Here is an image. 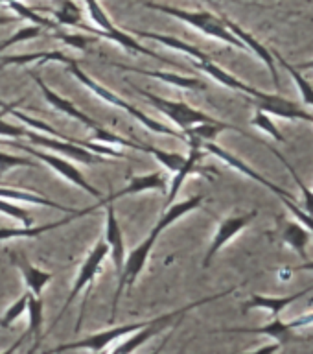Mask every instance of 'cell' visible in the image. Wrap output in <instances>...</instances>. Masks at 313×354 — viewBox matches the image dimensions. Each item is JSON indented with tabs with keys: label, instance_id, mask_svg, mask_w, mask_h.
Masks as SVG:
<instances>
[{
	"label": "cell",
	"instance_id": "6da1fadb",
	"mask_svg": "<svg viewBox=\"0 0 313 354\" xmlns=\"http://www.w3.org/2000/svg\"><path fill=\"white\" fill-rule=\"evenodd\" d=\"M234 290H236V288H229V290H225L223 293H216V295H210V297L199 299V301H193V303L187 304V306H182V308L173 310V312H168V314H162L159 315V317H155V319L149 321L148 326H144V328H140V330L133 332V334L126 336V339H124L120 345H116L109 354H133L137 348L142 347L144 343L148 342V339L155 337L157 334L166 330V328H173V326L179 325V323L182 321L181 317H184L190 310L198 308V306H203V304L212 303V301H218V299L225 297V295H231Z\"/></svg>",
	"mask_w": 313,
	"mask_h": 354
},
{
	"label": "cell",
	"instance_id": "7a4b0ae2",
	"mask_svg": "<svg viewBox=\"0 0 313 354\" xmlns=\"http://www.w3.org/2000/svg\"><path fill=\"white\" fill-rule=\"evenodd\" d=\"M146 8L155 11H160V13H164V15H171L179 19V21L187 22L190 26H193L199 32H203L205 35H209V37L220 39L223 43L231 44V46H236L240 50H247L245 48V44L236 37V35H232L229 32V28L223 24L221 21V17L212 15L210 11H187V10H179V8H173V6H164V4H155V2H144Z\"/></svg>",
	"mask_w": 313,
	"mask_h": 354
},
{
	"label": "cell",
	"instance_id": "3957f363",
	"mask_svg": "<svg viewBox=\"0 0 313 354\" xmlns=\"http://www.w3.org/2000/svg\"><path fill=\"white\" fill-rule=\"evenodd\" d=\"M68 71H70V74H74V77H77L79 82L85 85L87 88H91L98 98H102L105 102V104H111L115 105V107H120V109H124L126 113H129L131 116H135L140 124H142L144 127H148L149 131L153 133H162V135H168V137H173V138H179V140H187V137H184V133L182 131H176V129H171V127L164 126L162 122L155 120V118H149L146 113H142L140 109H137L135 105L127 104L126 100H122L118 94H115L113 91H109L107 87H104V85H99L96 80H93V77L88 76V74H85V72L79 68V65L77 63H74V65H68Z\"/></svg>",
	"mask_w": 313,
	"mask_h": 354
},
{
	"label": "cell",
	"instance_id": "277c9868",
	"mask_svg": "<svg viewBox=\"0 0 313 354\" xmlns=\"http://www.w3.org/2000/svg\"><path fill=\"white\" fill-rule=\"evenodd\" d=\"M127 85L135 88V93L140 94L142 98L148 100L149 104L153 105L159 113L168 116V118L179 127V131L184 133L188 127L196 126V124H212V122H218V118H212V116L205 115L203 111L193 109V107H190V105L184 104V102H173V100H166L162 98V96L148 93V91L137 87V85L133 82H129V80H127Z\"/></svg>",
	"mask_w": 313,
	"mask_h": 354
},
{
	"label": "cell",
	"instance_id": "5b68a950",
	"mask_svg": "<svg viewBox=\"0 0 313 354\" xmlns=\"http://www.w3.org/2000/svg\"><path fill=\"white\" fill-rule=\"evenodd\" d=\"M313 325V310L306 312V314L298 315L292 321H282L281 317L267 323L264 326H231V328H216L212 334H262L271 339H276L278 343L282 342H293L295 337V330L298 328H306V326Z\"/></svg>",
	"mask_w": 313,
	"mask_h": 354
},
{
	"label": "cell",
	"instance_id": "8992f818",
	"mask_svg": "<svg viewBox=\"0 0 313 354\" xmlns=\"http://www.w3.org/2000/svg\"><path fill=\"white\" fill-rule=\"evenodd\" d=\"M157 234L153 231L149 232V236L144 240L138 248H135L131 253L126 257V262H124V270H122L120 277H118V286H116L115 292V301H113V312H111V321L115 319L116 310H118V301H120V295L124 290L131 292V288L135 286V282L140 277V273L144 271V266L148 264L149 254H151V249H153L155 242H157Z\"/></svg>",
	"mask_w": 313,
	"mask_h": 354
},
{
	"label": "cell",
	"instance_id": "52a82bcc",
	"mask_svg": "<svg viewBox=\"0 0 313 354\" xmlns=\"http://www.w3.org/2000/svg\"><path fill=\"white\" fill-rule=\"evenodd\" d=\"M4 144L13 146V148L22 149V151H26L28 155H32V157H35V159L41 160V162H46V165H48L55 174H59L61 177H65L66 181L72 183V185H76L77 188H82V190H85L87 194H91V196L98 199V201L99 199H104V194L99 192L96 187H93V185L87 181V177L83 176L82 171L77 170L76 166L72 165V162H68L66 159H61V157H57V155H50L46 153V151H41V149L33 148V146H26V144H21V142H6L4 140Z\"/></svg>",
	"mask_w": 313,
	"mask_h": 354
},
{
	"label": "cell",
	"instance_id": "ba28073f",
	"mask_svg": "<svg viewBox=\"0 0 313 354\" xmlns=\"http://www.w3.org/2000/svg\"><path fill=\"white\" fill-rule=\"evenodd\" d=\"M107 254H109V245H107V242H105V240H99V242L94 245L93 251L87 254L85 262L82 264V270H79V273H77L76 281H74V286H72L70 293H68V297H66V301H65V304H63V308H61L59 315L55 317L52 328H54V326L61 321V317L66 314V310H68V306L74 303V299H76L77 295H79V293L85 290V288H88L91 284H93V281L96 279V275H98L99 268H102V264H104V260Z\"/></svg>",
	"mask_w": 313,
	"mask_h": 354
},
{
	"label": "cell",
	"instance_id": "9c48e42d",
	"mask_svg": "<svg viewBox=\"0 0 313 354\" xmlns=\"http://www.w3.org/2000/svg\"><path fill=\"white\" fill-rule=\"evenodd\" d=\"M258 214V210H249L245 214H240V216H231V218H225V220L221 221L220 227H218V231H216L214 238H212V243H210L209 251L205 254L203 259V268L207 270L210 266V262L214 260V257L220 253L223 245L231 242L232 238L238 236L240 232L245 229V227L251 225V221L256 218Z\"/></svg>",
	"mask_w": 313,
	"mask_h": 354
},
{
	"label": "cell",
	"instance_id": "30bf717a",
	"mask_svg": "<svg viewBox=\"0 0 313 354\" xmlns=\"http://www.w3.org/2000/svg\"><path fill=\"white\" fill-rule=\"evenodd\" d=\"M201 148L207 149L209 153L216 155V157L223 160V162H225L227 166H231V168H234V170L240 171V174H243V176L249 177V179H253V181H256V183H258V185H262V187L269 188L271 192H275L276 196H278V198H281V199L287 198V199H293V201H295V198H293V194L286 192L284 188H281V187H278V185H275V183H271L269 179H265V177L262 176V174H258V171H256V170H253V168H251V166H249L247 162H243L242 159H238L236 155L229 153L227 149L220 148V146L212 142V140H210V142H203V144H201Z\"/></svg>",
	"mask_w": 313,
	"mask_h": 354
},
{
	"label": "cell",
	"instance_id": "8fae6325",
	"mask_svg": "<svg viewBox=\"0 0 313 354\" xmlns=\"http://www.w3.org/2000/svg\"><path fill=\"white\" fill-rule=\"evenodd\" d=\"M310 292H313V284L308 288H304L301 292L290 293V295H262V293H253L251 297L242 304V314H247L251 310H265L275 317H281V314L284 310L293 304L295 301H298L304 295H308Z\"/></svg>",
	"mask_w": 313,
	"mask_h": 354
},
{
	"label": "cell",
	"instance_id": "7c38bea8",
	"mask_svg": "<svg viewBox=\"0 0 313 354\" xmlns=\"http://www.w3.org/2000/svg\"><path fill=\"white\" fill-rule=\"evenodd\" d=\"M24 137H28L32 142L39 144V146H43V148L54 149V151H61V153L68 155L72 159H76L77 162H85V165H102L104 160L107 162L105 157L93 153V151H88V149L77 146V144H70L66 142V140H59V138L44 137V135H39V133H35L33 129L32 131L26 129Z\"/></svg>",
	"mask_w": 313,
	"mask_h": 354
},
{
	"label": "cell",
	"instance_id": "4fadbf2b",
	"mask_svg": "<svg viewBox=\"0 0 313 354\" xmlns=\"http://www.w3.org/2000/svg\"><path fill=\"white\" fill-rule=\"evenodd\" d=\"M254 105L256 109L265 111L267 115L281 116V118H290V120H304L308 124H313V115L304 111L297 102H292V100L282 98L278 94H267L265 93L264 98L254 100Z\"/></svg>",
	"mask_w": 313,
	"mask_h": 354
},
{
	"label": "cell",
	"instance_id": "5bb4252c",
	"mask_svg": "<svg viewBox=\"0 0 313 354\" xmlns=\"http://www.w3.org/2000/svg\"><path fill=\"white\" fill-rule=\"evenodd\" d=\"M107 207V214H105V242L109 245V254L115 264L116 277H120L124 270V262H126V243H124V232H122L120 221L116 218L115 207L111 203Z\"/></svg>",
	"mask_w": 313,
	"mask_h": 354
},
{
	"label": "cell",
	"instance_id": "9a60e30c",
	"mask_svg": "<svg viewBox=\"0 0 313 354\" xmlns=\"http://www.w3.org/2000/svg\"><path fill=\"white\" fill-rule=\"evenodd\" d=\"M221 21H223V24H225L227 28H229V32L232 33V35H236L240 41H242L243 44H245V48L247 50H253L254 54L258 55L260 59L264 61L265 66L269 68L271 72V77H273V82H275V87L281 88V76H278V71H276V65H275V55H273V52L271 50H267V46L265 44H262L256 37H253L251 33L245 32L242 26H238L236 22L231 21L229 17L221 15Z\"/></svg>",
	"mask_w": 313,
	"mask_h": 354
},
{
	"label": "cell",
	"instance_id": "2e32d148",
	"mask_svg": "<svg viewBox=\"0 0 313 354\" xmlns=\"http://www.w3.org/2000/svg\"><path fill=\"white\" fill-rule=\"evenodd\" d=\"M102 207V203H96L93 207H87L85 210H77L76 214H68L66 218L59 221H54V223H44V225H32V227H21V229H15V227H4L0 225V242L2 240H11V238H35V236H41L43 232H48V231H54V229H59V227H65L68 225L70 221H74L76 218L79 216H85V214H91L94 210Z\"/></svg>",
	"mask_w": 313,
	"mask_h": 354
},
{
	"label": "cell",
	"instance_id": "e0dca14e",
	"mask_svg": "<svg viewBox=\"0 0 313 354\" xmlns=\"http://www.w3.org/2000/svg\"><path fill=\"white\" fill-rule=\"evenodd\" d=\"M33 80L37 82L39 88H41V93H43V96L46 98V102H48L52 107H54L55 111H59V113H65V115L72 116V118H76L77 122H82L83 126L87 127V129H91V131H96L98 127H102L98 124V122H94L93 118H88L83 111H79L76 107V105L72 104L70 100L63 98V96H59V94L55 93V91H52V88L46 85V83L43 82V77L37 76V74H33Z\"/></svg>",
	"mask_w": 313,
	"mask_h": 354
},
{
	"label": "cell",
	"instance_id": "ac0fdd59",
	"mask_svg": "<svg viewBox=\"0 0 313 354\" xmlns=\"http://www.w3.org/2000/svg\"><path fill=\"white\" fill-rule=\"evenodd\" d=\"M146 190H164L166 192V181L160 171H151V174H146V176H137L131 177V181L127 187H124L118 192L109 194L107 198L99 199L102 207H105L107 203H113L116 199L127 198V196H135V194L146 192Z\"/></svg>",
	"mask_w": 313,
	"mask_h": 354
},
{
	"label": "cell",
	"instance_id": "d6986e66",
	"mask_svg": "<svg viewBox=\"0 0 313 354\" xmlns=\"http://www.w3.org/2000/svg\"><path fill=\"white\" fill-rule=\"evenodd\" d=\"M11 262L15 264V268H19V271L22 273V279H24V284H26L28 292H32L33 295H39L43 293L44 286L52 281V273L50 271H43L35 268L33 264H30V260L24 257V254H10Z\"/></svg>",
	"mask_w": 313,
	"mask_h": 354
},
{
	"label": "cell",
	"instance_id": "ffe728a7",
	"mask_svg": "<svg viewBox=\"0 0 313 354\" xmlns=\"http://www.w3.org/2000/svg\"><path fill=\"white\" fill-rule=\"evenodd\" d=\"M196 66H198L199 71H203L205 74H209L210 77H214L218 83H221V85H225V87L232 88V91H238V93L247 94V96H251V98H254V100H260L265 96V93H262V91H258V88L251 87V85H247V83L240 82L238 77H234L232 74H229L227 71H223L221 66L216 65L214 61H203V63H198Z\"/></svg>",
	"mask_w": 313,
	"mask_h": 354
},
{
	"label": "cell",
	"instance_id": "44dd1931",
	"mask_svg": "<svg viewBox=\"0 0 313 354\" xmlns=\"http://www.w3.org/2000/svg\"><path fill=\"white\" fill-rule=\"evenodd\" d=\"M116 68H120L124 72H135V74H142V76L157 77L160 82L171 83V85H177L179 88H187V91H207V85L205 82L198 80V77L190 76H179V74H173V72H162V71H146V68H135V66L120 65V63H111Z\"/></svg>",
	"mask_w": 313,
	"mask_h": 354
},
{
	"label": "cell",
	"instance_id": "7402d4cb",
	"mask_svg": "<svg viewBox=\"0 0 313 354\" xmlns=\"http://www.w3.org/2000/svg\"><path fill=\"white\" fill-rule=\"evenodd\" d=\"M205 201V196H193V198H188L184 199V201H179V203H173L168 205V209H166V212L162 216H160V220L157 221V225L153 227V232L157 234V236H160L162 232L168 229L170 225H173L179 218H182L184 214H188V212H192V210L199 209L201 207V203Z\"/></svg>",
	"mask_w": 313,
	"mask_h": 354
},
{
	"label": "cell",
	"instance_id": "603a6c76",
	"mask_svg": "<svg viewBox=\"0 0 313 354\" xmlns=\"http://www.w3.org/2000/svg\"><path fill=\"white\" fill-rule=\"evenodd\" d=\"M135 35L138 37H144V39H151V41H157L159 44H164L168 48H173V50H179L182 54L190 55L193 59H198V63H203V61H212L209 54H205L203 50L196 48L193 44H188L181 39L173 37V35H162V33H155V32H146V30H131Z\"/></svg>",
	"mask_w": 313,
	"mask_h": 354
},
{
	"label": "cell",
	"instance_id": "cb8c5ba5",
	"mask_svg": "<svg viewBox=\"0 0 313 354\" xmlns=\"http://www.w3.org/2000/svg\"><path fill=\"white\" fill-rule=\"evenodd\" d=\"M48 61H57V63H65V65H74L77 59L70 55L63 54L59 50H52V52H35V54H19V55H2L0 57V66L10 65H28V63H37L44 65Z\"/></svg>",
	"mask_w": 313,
	"mask_h": 354
},
{
	"label": "cell",
	"instance_id": "d4e9b609",
	"mask_svg": "<svg viewBox=\"0 0 313 354\" xmlns=\"http://www.w3.org/2000/svg\"><path fill=\"white\" fill-rule=\"evenodd\" d=\"M0 199H10V201H21V203H32L39 205V207H52L55 210H61V212H66V214H76L77 209H72V207H65V205H59L52 201L48 198H43L41 194L37 192H28V190H17V188H8L0 187Z\"/></svg>",
	"mask_w": 313,
	"mask_h": 354
},
{
	"label": "cell",
	"instance_id": "484cf974",
	"mask_svg": "<svg viewBox=\"0 0 313 354\" xmlns=\"http://www.w3.org/2000/svg\"><path fill=\"white\" fill-rule=\"evenodd\" d=\"M26 314H28V334H32L35 343L30 348V353L33 354L39 348L41 342H43V321H44V312H43V299L39 295H33L32 292H28V303H26Z\"/></svg>",
	"mask_w": 313,
	"mask_h": 354
},
{
	"label": "cell",
	"instance_id": "4316f807",
	"mask_svg": "<svg viewBox=\"0 0 313 354\" xmlns=\"http://www.w3.org/2000/svg\"><path fill=\"white\" fill-rule=\"evenodd\" d=\"M54 21L57 22V26H70V28H79V30H85V32H91L88 24H85L83 21V11L82 8L74 2V0H57V8L55 10H50Z\"/></svg>",
	"mask_w": 313,
	"mask_h": 354
},
{
	"label": "cell",
	"instance_id": "83f0119b",
	"mask_svg": "<svg viewBox=\"0 0 313 354\" xmlns=\"http://www.w3.org/2000/svg\"><path fill=\"white\" fill-rule=\"evenodd\" d=\"M201 155H203L201 153V146L193 142L190 144V155L184 159L181 168L176 171V176L171 177V185L170 188H168V194H166V207L176 201L177 194H179V190H181L182 187V183H184V179L196 170V166H198V162L201 160Z\"/></svg>",
	"mask_w": 313,
	"mask_h": 354
},
{
	"label": "cell",
	"instance_id": "f1b7e54d",
	"mask_svg": "<svg viewBox=\"0 0 313 354\" xmlns=\"http://www.w3.org/2000/svg\"><path fill=\"white\" fill-rule=\"evenodd\" d=\"M282 240H284V243L290 245L301 259L306 260V249H308V243L310 240H312V232H310V229H306L303 223H297V221H286V223L282 225Z\"/></svg>",
	"mask_w": 313,
	"mask_h": 354
},
{
	"label": "cell",
	"instance_id": "f546056e",
	"mask_svg": "<svg viewBox=\"0 0 313 354\" xmlns=\"http://www.w3.org/2000/svg\"><path fill=\"white\" fill-rule=\"evenodd\" d=\"M225 129H236V131H240L238 127L218 120V122H212V124H196V126L188 127L187 131H184V137H187L188 144L193 142V144H199V146H201L203 142H210V140H214L216 135L221 131H225Z\"/></svg>",
	"mask_w": 313,
	"mask_h": 354
},
{
	"label": "cell",
	"instance_id": "4dcf8cb0",
	"mask_svg": "<svg viewBox=\"0 0 313 354\" xmlns=\"http://www.w3.org/2000/svg\"><path fill=\"white\" fill-rule=\"evenodd\" d=\"M273 55H275L276 59L281 61V65L284 66V68H286L290 74H292L293 82H295V85H297L298 94H301V98H303L304 104L312 105L313 107V85L312 83H310L308 80H306V77L301 74V71H298V68H295L293 65H290V63H287V61L284 59L281 54H278V52H273Z\"/></svg>",
	"mask_w": 313,
	"mask_h": 354
},
{
	"label": "cell",
	"instance_id": "1f68e13d",
	"mask_svg": "<svg viewBox=\"0 0 313 354\" xmlns=\"http://www.w3.org/2000/svg\"><path fill=\"white\" fill-rule=\"evenodd\" d=\"M8 6H10L11 10L15 11L17 15L22 17V19H26V21H30L32 24H37V26H41V28H48V30H57V22L50 21L48 17L39 15L37 11L32 10V8H28L26 4H22L21 0H17V2H10Z\"/></svg>",
	"mask_w": 313,
	"mask_h": 354
},
{
	"label": "cell",
	"instance_id": "d6a6232c",
	"mask_svg": "<svg viewBox=\"0 0 313 354\" xmlns=\"http://www.w3.org/2000/svg\"><path fill=\"white\" fill-rule=\"evenodd\" d=\"M253 126L260 131L267 133L269 137H273L276 142H286V138L282 137L281 129L275 126V122L271 118V115H267L265 111L262 109H256L254 111V116H253Z\"/></svg>",
	"mask_w": 313,
	"mask_h": 354
},
{
	"label": "cell",
	"instance_id": "836d02e7",
	"mask_svg": "<svg viewBox=\"0 0 313 354\" xmlns=\"http://www.w3.org/2000/svg\"><path fill=\"white\" fill-rule=\"evenodd\" d=\"M44 35V28L37 26V24H32V26H22L19 28L10 39H6L4 43H0V54H2V50L10 48L13 44H19L22 41H30V39H37L43 37Z\"/></svg>",
	"mask_w": 313,
	"mask_h": 354
},
{
	"label": "cell",
	"instance_id": "e575fe53",
	"mask_svg": "<svg viewBox=\"0 0 313 354\" xmlns=\"http://www.w3.org/2000/svg\"><path fill=\"white\" fill-rule=\"evenodd\" d=\"M52 37L59 39V41H63L66 46L82 50V52H85V50L88 48V44H93L98 41V37L93 35V33H91V35H79V33H66V32H59V30H55V32L52 33Z\"/></svg>",
	"mask_w": 313,
	"mask_h": 354
},
{
	"label": "cell",
	"instance_id": "d590c367",
	"mask_svg": "<svg viewBox=\"0 0 313 354\" xmlns=\"http://www.w3.org/2000/svg\"><path fill=\"white\" fill-rule=\"evenodd\" d=\"M26 303H28V290L22 293L21 297L17 299L15 303H11V306L4 312V315L0 317V326L2 328H10L21 315L26 314Z\"/></svg>",
	"mask_w": 313,
	"mask_h": 354
},
{
	"label": "cell",
	"instance_id": "8d00e7d4",
	"mask_svg": "<svg viewBox=\"0 0 313 354\" xmlns=\"http://www.w3.org/2000/svg\"><path fill=\"white\" fill-rule=\"evenodd\" d=\"M0 212H4L6 216H10V218H15L17 221H21L22 227H32L35 218H33L26 209H22V207H17L8 199H0Z\"/></svg>",
	"mask_w": 313,
	"mask_h": 354
},
{
	"label": "cell",
	"instance_id": "74e56055",
	"mask_svg": "<svg viewBox=\"0 0 313 354\" xmlns=\"http://www.w3.org/2000/svg\"><path fill=\"white\" fill-rule=\"evenodd\" d=\"M151 155H153L155 159L159 160L160 165L164 166V168H168L170 171H173V174L181 168L184 159H187V157H182V155L173 153V151H164V149H159V148L151 149Z\"/></svg>",
	"mask_w": 313,
	"mask_h": 354
},
{
	"label": "cell",
	"instance_id": "f35d334b",
	"mask_svg": "<svg viewBox=\"0 0 313 354\" xmlns=\"http://www.w3.org/2000/svg\"><path fill=\"white\" fill-rule=\"evenodd\" d=\"M11 168H39L37 162H33L32 159H24V157H17V155H10L0 151V171L11 170Z\"/></svg>",
	"mask_w": 313,
	"mask_h": 354
},
{
	"label": "cell",
	"instance_id": "ab89813d",
	"mask_svg": "<svg viewBox=\"0 0 313 354\" xmlns=\"http://www.w3.org/2000/svg\"><path fill=\"white\" fill-rule=\"evenodd\" d=\"M24 133H26V129L24 127H17V126H11V124H8V122L0 120V135L2 137H24Z\"/></svg>",
	"mask_w": 313,
	"mask_h": 354
},
{
	"label": "cell",
	"instance_id": "60d3db41",
	"mask_svg": "<svg viewBox=\"0 0 313 354\" xmlns=\"http://www.w3.org/2000/svg\"><path fill=\"white\" fill-rule=\"evenodd\" d=\"M295 271H313V262H310V260H304L303 264L301 266H295V268H284V270H278L276 271V275L281 277V279H284L286 275H292V273H295Z\"/></svg>",
	"mask_w": 313,
	"mask_h": 354
},
{
	"label": "cell",
	"instance_id": "b9f144b4",
	"mask_svg": "<svg viewBox=\"0 0 313 354\" xmlns=\"http://www.w3.org/2000/svg\"><path fill=\"white\" fill-rule=\"evenodd\" d=\"M282 343L278 342H273V343H267V345H262V347L254 348L251 353H242V354H275L278 348H281Z\"/></svg>",
	"mask_w": 313,
	"mask_h": 354
},
{
	"label": "cell",
	"instance_id": "7bdbcfd3",
	"mask_svg": "<svg viewBox=\"0 0 313 354\" xmlns=\"http://www.w3.org/2000/svg\"><path fill=\"white\" fill-rule=\"evenodd\" d=\"M22 102H24V98L17 100V102H11V104H6L4 107H0V120H2V118H4L8 113H11L13 109H17V105L22 104ZM0 144H4V138H0Z\"/></svg>",
	"mask_w": 313,
	"mask_h": 354
},
{
	"label": "cell",
	"instance_id": "ee69618b",
	"mask_svg": "<svg viewBox=\"0 0 313 354\" xmlns=\"http://www.w3.org/2000/svg\"><path fill=\"white\" fill-rule=\"evenodd\" d=\"M28 336H30V334H28V332H24V334H22V336L19 337V339H17V342L13 343V345H10V347L6 348V351H2V353H0V354H15L17 351H19V347H21L22 343H24V339H26Z\"/></svg>",
	"mask_w": 313,
	"mask_h": 354
},
{
	"label": "cell",
	"instance_id": "f6af8a7d",
	"mask_svg": "<svg viewBox=\"0 0 313 354\" xmlns=\"http://www.w3.org/2000/svg\"><path fill=\"white\" fill-rule=\"evenodd\" d=\"M17 17H8V15H0V26H4V24H11V22H15Z\"/></svg>",
	"mask_w": 313,
	"mask_h": 354
},
{
	"label": "cell",
	"instance_id": "bcb514c9",
	"mask_svg": "<svg viewBox=\"0 0 313 354\" xmlns=\"http://www.w3.org/2000/svg\"><path fill=\"white\" fill-rule=\"evenodd\" d=\"M298 71H313V59L306 61V63H301V65H298Z\"/></svg>",
	"mask_w": 313,
	"mask_h": 354
},
{
	"label": "cell",
	"instance_id": "7dc6e473",
	"mask_svg": "<svg viewBox=\"0 0 313 354\" xmlns=\"http://www.w3.org/2000/svg\"><path fill=\"white\" fill-rule=\"evenodd\" d=\"M2 4H10V2H17V0H0Z\"/></svg>",
	"mask_w": 313,
	"mask_h": 354
},
{
	"label": "cell",
	"instance_id": "c3c4849f",
	"mask_svg": "<svg viewBox=\"0 0 313 354\" xmlns=\"http://www.w3.org/2000/svg\"><path fill=\"white\" fill-rule=\"evenodd\" d=\"M94 354H107V353H105V348H104V351H96Z\"/></svg>",
	"mask_w": 313,
	"mask_h": 354
},
{
	"label": "cell",
	"instance_id": "681fc988",
	"mask_svg": "<svg viewBox=\"0 0 313 354\" xmlns=\"http://www.w3.org/2000/svg\"><path fill=\"white\" fill-rule=\"evenodd\" d=\"M6 105V102H2V100H0V107H4Z\"/></svg>",
	"mask_w": 313,
	"mask_h": 354
},
{
	"label": "cell",
	"instance_id": "f907efd6",
	"mask_svg": "<svg viewBox=\"0 0 313 354\" xmlns=\"http://www.w3.org/2000/svg\"><path fill=\"white\" fill-rule=\"evenodd\" d=\"M207 2H212V0H207Z\"/></svg>",
	"mask_w": 313,
	"mask_h": 354
}]
</instances>
